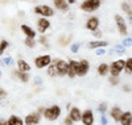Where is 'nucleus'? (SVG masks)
<instances>
[{"label":"nucleus","instance_id":"nucleus-1","mask_svg":"<svg viewBox=\"0 0 132 125\" xmlns=\"http://www.w3.org/2000/svg\"><path fill=\"white\" fill-rule=\"evenodd\" d=\"M60 115H61V108L58 105H52L44 111V116L49 121H56L60 117Z\"/></svg>","mask_w":132,"mask_h":125},{"label":"nucleus","instance_id":"nucleus-2","mask_svg":"<svg viewBox=\"0 0 132 125\" xmlns=\"http://www.w3.org/2000/svg\"><path fill=\"white\" fill-rule=\"evenodd\" d=\"M101 7V0H86L81 4V8L86 12H93Z\"/></svg>","mask_w":132,"mask_h":125},{"label":"nucleus","instance_id":"nucleus-3","mask_svg":"<svg viewBox=\"0 0 132 125\" xmlns=\"http://www.w3.org/2000/svg\"><path fill=\"white\" fill-rule=\"evenodd\" d=\"M123 69H124V61L119 59V61H115L111 66L108 67V71L111 73L112 76H119V74L122 73Z\"/></svg>","mask_w":132,"mask_h":125},{"label":"nucleus","instance_id":"nucleus-4","mask_svg":"<svg viewBox=\"0 0 132 125\" xmlns=\"http://www.w3.org/2000/svg\"><path fill=\"white\" fill-rule=\"evenodd\" d=\"M50 62H52L50 55H41V57H37V58L35 59V65H36L37 69H44V67H48Z\"/></svg>","mask_w":132,"mask_h":125},{"label":"nucleus","instance_id":"nucleus-5","mask_svg":"<svg viewBox=\"0 0 132 125\" xmlns=\"http://www.w3.org/2000/svg\"><path fill=\"white\" fill-rule=\"evenodd\" d=\"M35 13L42 15L44 17H50L54 15V11L49 7V5H38L35 8Z\"/></svg>","mask_w":132,"mask_h":125},{"label":"nucleus","instance_id":"nucleus-6","mask_svg":"<svg viewBox=\"0 0 132 125\" xmlns=\"http://www.w3.org/2000/svg\"><path fill=\"white\" fill-rule=\"evenodd\" d=\"M54 63H56V69H57V75H66L68 74V62H65L62 59H54Z\"/></svg>","mask_w":132,"mask_h":125},{"label":"nucleus","instance_id":"nucleus-7","mask_svg":"<svg viewBox=\"0 0 132 125\" xmlns=\"http://www.w3.org/2000/svg\"><path fill=\"white\" fill-rule=\"evenodd\" d=\"M81 121L83 125H93L94 124V115L91 109H86L82 115H81Z\"/></svg>","mask_w":132,"mask_h":125},{"label":"nucleus","instance_id":"nucleus-8","mask_svg":"<svg viewBox=\"0 0 132 125\" xmlns=\"http://www.w3.org/2000/svg\"><path fill=\"white\" fill-rule=\"evenodd\" d=\"M115 21H116V25H118V29H119V33L120 34L126 36L127 34V25H126V21L122 16L116 15L115 16Z\"/></svg>","mask_w":132,"mask_h":125},{"label":"nucleus","instance_id":"nucleus-9","mask_svg":"<svg viewBox=\"0 0 132 125\" xmlns=\"http://www.w3.org/2000/svg\"><path fill=\"white\" fill-rule=\"evenodd\" d=\"M90 70V63L87 62L86 59H82L81 62H78V74L79 76H85Z\"/></svg>","mask_w":132,"mask_h":125},{"label":"nucleus","instance_id":"nucleus-10","mask_svg":"<svg viewBox=\"0 0 132 125\" xmlns=\"http://www.w3.org/2000/svg\"><path fill=\"white\" fill-rule=\"evenodd\" d=\"M78 74V62L77 61H70L68 63V75L70 78H74Z\"/></svg>","mask_w":132,"mask_h":125},{"label":"nucleus","instance_id":"nucleus-11","mask_svg":"<svg viewBox=\"0 0 132 125\" xmlns=\"http://www.w3.org/2000/svg\"><path fill=\"white\" fill-rule=\"evenodd\" d=\"M24 121H25V125H37L40 122V116L38 113H29Z\"/></svg>","mask_w":132,"mask_h":125},{"label":"nucleus","instance_id":"nucleus-12","mask_svg":"<svg viewBox=\"0 0 132 125\" xmlns=\"http://www.w3.org/2000/svg\"><path fill=\"white\" fill-rule=\"evenodd\" d=\"M37 25H38V30L41 33H45V30H48L50 28V22L45 19V17H42L37 21Z\"/></svg>","mask_w":132,"mask_h":125},{"label":"nucleus","instance_id":"nucleus-13","mask_svg":"<svg viewBox=\"0 0 132 125\" xmlns=\"http://www.w3.org/2000/svg\"><path fill=\"white\" fill-rule=\"evenodd\" d=\"M119 121L122 122L123 125H131L132 124V113H131V111L122 113V116H120V120Z\"/></svg>","mask_w":132,"mask_h":125},{"label":"nucleus","instance_id":"nucleus-14","mask_svg":"<svg viewBox=\"0 0 132 125\" xmlns=\"http://www.w3.org/2000/svg\"><path fill=\"white\" fill-rule=\"evenodd\" d=\"M81 111L77 108V107H74V108H71V111H70V115H69V117L73 120V122H78V121H81Z\"/></svg>","mask_w":132,"mask_h":125},{"label":"nucleus","instance_id":"nucleus-15","mask_svg":"<svg viewBox=\"0 0 132 125\" xmlns=\"http://www.w3.org/2000/svg\"><path fill=\"white\" fill-rule=\"evenodd\" d=\"M98 25H99V19H98V17H91V19H89V21H87V24H86L87 29H90V30H96Z\"/></svg>","mask_w":132,"mask_h":125},{"label":"nucleus","instance_id":"nucleus-16","mask_svg":"<svg viewBox=\"0 0 132 125\" xmlns=\"http://www.w3.org/2000/svg\"><path fill=\"white\" fill-rule=\"evenodd\" d=\"M122 109H120L119 107H114L112 109H111V112H110V115H111V117L114 119V121H116V122H119V120H120V116H122Z\"/></svg>","mask_w":132,"mask_h":125},{"label":"nucleus","instance_id":"nucleus-17","mask_svg":"<svg viewBox=\"0 0 132 125\" xmlns=\"http://www.w3.org/2000/svg\"><path fill=\"white\" fill-rule=\"evenodd\" d=\"M53 3H54V5H56V8H58L61 11H68V8H69L66 0H53Z\"/></svg>","mask_w":132,"mask_h":125},{"label":"nucleus","instance_id":"nucleus-18","mask_svg":"<svg viewBox=\"0 0 132 125\" xmlns=\"http://www.w3.org/2000/svg\"><path fill=\"white\" fill-rule=\"evenodd\" d=\"M17 66H19V71H21V73H28L30 70V66L28 65V62H25L23 59H20L17 62Z\"/></svg>","mask_w":132,"mask_h":125},{"label":"nucleus","instance_id":"nucleus-19","mask_svg":"<svg viewBox=\"0 0 132 125\" xmlns=\"http://www.w3.org/2000/svg\"><path fill=\"white\" fill-rule=\"evenodd\" d=\"M21 30H23V32L25 33V36H27V37H29V38H35V37H36L35 30L30 29L28 25H21Z\"/></svg>","mask_w":132,"mask_h":125},{"label":"nucleus","instance_id":"nucleus-20","mask_svg":"<svg viewBox=\"0 0 132 125\" xmlns=\"http://www.w3.org/2000/svg\"><path fill=\"white\" fill-rule=\"evenodd\" d=\"M7 122H8V125H24V121L21 120L19 116H15V115L11 116Z\"/></svg>","mask_w":132,"mask_h":125},{"label":"nucleus","instance_id":"nucleus-21","mask_svg":"<svg viewBox=\"0 0 132 125\" xmlns=\"http://www.w3.org/2000/svg\"><path fill=\"white\" fill-rule=\"evenodd\" d=\"M107 42L106 41H93V42H90L89 43V48L90 49H98V48H104V46H107Z\"/></svg>","mask_w":132,"mask_h":125},{"label":"nucleus","instance_id":"nucleus-22","mask_svg":"<svg viewBox=\"0 0 132 125\" xmlns=\"http://www.w3.org/2000/svg\"><path fill=\"white\" fill-rule=\"evenodd\" d=\"M13 75L16 76V78H19L21 82H24V83H27L28 81H29V75L27 74V73H21V71H13Z\"/></svg>","mask_w":132,"mask_h":125},{"label":"nucleus","instance_id":"nucleus-23","mask_svg":"<svg viewBox=\"0 0 132 125\" xmlns=\"http://www.w3.org/2000/svg\"><path fill=\"white\" fill-rule=\"evenodd\" d=\"M124 70L127 73V75H131L132 74V58H129L127 61H124Z\"/></svg>","mask_w":132,"mask_h":125},{"label":"nucleus","instance_id":"nucleus-24","mask_svg":"<svg viewBox=\"0 0 132 125\" xmlns=\"http://www.w3.org/2000/svg\"><path fill=\"white\" fill-rule=\"evenodd\" d=\"M48 75H50V76H56L57 75V69H56V63H54V61H53V63L50 62L49 66H48Z\"/></svg>","mask_w":132,"mask_h":125},{"label":"nucleus","instance_id":"nucleus-25","mask_svg":"<svg viewBox=\"0 0 132 125\" xmlns=\"http://www.w3.org/2000/svg\"><path fill=\"white\" fill-rule=\"evenodd\" d=\"M98 73H99V75H107L108 74V65H106V63H102V65H99V67H98Z\"/></svg>","mask_w":132,"mask_h":125},{"label":"nucleus","instance_id":"nucleus-26","mask_svg":"<svg viewBox=\"0 0 132 125\" xmlns=\"http://www.w3.org/2000/svg\"><path fill=\"white\" fill-rule=\"evenodd\" d=\"M25 45H27L28 48H35L36 42H35V40H33V38H29V37H27V38H25Z\"/></svg>","mask_w":132,"mask_h":125},{"label":"nucleus","instance_id":"nucleus-27","mask_svg":"<svg viewBox=\"0 0 132 125\" xmlns=\"http://www.w3.org/2000/svg\"><path fill=\"white\" fill-rule=\"evenodd\" d=\"M8 48V41H5V40H3L2 42H0V54H3L4 53V50Z\"/></svg>","mask_w":132,"mask_h":125},{"label":"nucleus","instance_id":"nucleus-28","mask_svg":"<svg viewBox=\"0 0 132 125\" xmlns=\"http://www.w3.org/2000/svg\"><path fill=\"white\" fill-rule=\"evenodd\" d=\"M122 8L126 11V13L129 16V20H131V7H129L127 3H123V4H122Z\"/></svg>","mask_w":132,"mask_h":125},{"label":"nucleus","instance_id":"nucleus-29","mask_svg":"<svg viewBox=\"0 0 132 125\" xmlns=\"http://www.w3.org/2000/svg\"><path fill=\"white\" fill-rule=\"evenodd\" d=\"M108 81H110V83L114 84V86H115V84H119V76H112V75H111V76L108 78Z\"/></svg>","mask_w":132,"mask_h":125},{"label":"nucleus","instance_id":"nucleus-30","mask_svg":"<svg viewBox=\"0 0 132 125\" xmlns=\"http://www.w3.org/2000/svg\"><path fill=\"white\" fill-rule=\"evenodd\" d=\"M112 51H114V53H124V51H126V48H124V46H119V45H118V46L114 48Z\"/></svg>","mask_w":132,"mask_h":125},{"label":"nucleus","instance_id":"nucleus-31","mask_svg":"<svg viewBox=\"0 0 132 125\" xmlns=\"http://www.w3.org/2000/svg\"><path fill=\"white\" fill-rule=\"evenodd\" d=\"M78 50H79V43H73L71 45V51L73 53H77Z\"/></svg>","mask_w":132,"mask_h":125},{"label":"nucleus","instance_id":"nucleus-32","mask_svg":"<svg viewBox=\"0 0 132 125\" xmlns=\"http://www.w3.org/2000/svg\"><path fill=\"white\" fill-rule=\"evenodd\" d=\"M7 97V91H4L3 88H0V100Z\"/></svg>","mask_w":132,"mask_h":125},{"label":"nucleus","instance_id":"nucleus-33","mask_svg":"<svg viewBox=\"0 0 132 125\" xmlns=\"http://www.w3.org/2000/svg\"><path fill=\"white\" fill-rule=\"evenodd\" d=\"M99 111H101L102 113H104L106 112V109H107V105H106V103H102L101 105H99V108H98Z\"/></svg>","mask_w":132,"mask_h":125},{"label":"nucleus","instance_id":"nucleus-34","mask_svg":"<svg viewBox=\"0 0 132 125\" xmlns=\"http://www.w3.org/2000/svg\"><path fill=\"white\" fill-rule=\"evenodd\" d=\"M131 42H132V38L129 37V38H126L123 41V45H124V46H131Z\"/></svg>","mask_w":132,"mask_h":125},{"label":"nucleus","instance_id":"nucleus-35","mask_svg":"<svg viewBox=\"0 0 132 125\" xmlns=\"http://www.w3.org/2000/svg\"><path fill=\"white\" fill-rule=\"evenodd\" d=\"M3 63H5V65H12L13 61H12V58H9V57H8V58H4V59H3Z\"/></svg>","mask_w":132,"mask_h":125},{"label":"nucleus","instance_id":"nucleus-36","mask_svg":"<svg viewBox=\"0 0 132 125\" xmlns=\"http://www.w3.org/2000/svg\"><path fill=\"white\" fill-rule=\"evenodd\" d=\"M101 124L102 125H107V119H106L104 115H102V117H101Z\"/></svg>","mask_w":132,"mask_h":125},{"label":"nucleus","instance_id":"nucleus-37","mask_svg":"<svg viewBox=\"0 0 132 125\" xmlns=\"http://www.w3.org/2000/svg\"><path fill=\"white\" fill-rule=\"evenodd\" d=\"M65 124H66V125H71V124H73V120H71L70 117H66V119H65Z\"/></svg>","mask_w":132,"mask_h":125},{"label":"nucleus","instance_id":"nucleus-38","mask_svg":"<svg viewBox=\"0 0 132 125\" xmlns=\"http://www.w3.org/2000/svg\"><path fill=\"white\" fill-rule=\"evenodd\" d=\"M93 32H94V33H93V34H94L95 37H98V38H99V37H101V36H102V33H101V32H99V30H93Z\"/></svg>","mask_w":132,"mask_h":125},{"label":"nucleus","instance_id":"nucleus-39","mask_svg":"<svg viewBox=\"0 0 132 125\" xmlns=\"http://www.w3.org/2000/svg\"><path fill=\"white\" fill-rule=\"evenodd\" d=\"M96 54H98V55H103V54H104V50L101 49V48H98V49H96Z\"/></svg>","mask_w":132,"mask_h":125},{"label":"nucleus","instance_id":"nucleus-40","mask_svg":"<svg viewBox=\"0 0 132 125\" xmlns=\"http://www.w3.org/2000/svg\"><path fill=\"white\" fill-rule=\"evenodd\" d=\"M41 83H42L41 78H35V84H41Z\"/></svg>","mask_w":132,"mask_h":125},{"label":"nucleus","instance_id":"nucleus-41","mask_svg":"<svg viewBox=\"0 0 132 125\" xmlns=\"http://www.w3.org/2000/svg\"><path fill=\"white\" fill-rule=\"evenodd\" d=\"M0 125H8V122L4 121V120H0Z\"/></svg>","mask_w":132,"mask_h":125},{"label":"nucleus","instance_id":"nucleus-42","mask_svg":"<svg viewBox=\"0 0 132 125\" xmlns=\"http://www.w3.org/2000/svg\"><path fill=\"white\" fill-rule=\"evenodd\" d=\"M40 42H42V43L46 42V38H45V37H41V38H40Z\"/></svg>","mask_w":132,"mask_h":125},{"label":"nucleus","instance_id":"nucleus-43","mask_svg":"<svg viewBox=\"0 0 132 125\" xmlns=\"http://www.w3.org/2000/svg\"><path fill=\"white\" fill-rule=\"evenodd\" d=\"M68 2H69V3H70V4H73V3H74V2H75V0H68Z\"/></svg>","mask_w":132,"mask_h":125},{"label":"nucleus","instance_id":"nucleus-44","mask_svg":"<svg viewBox=\"0 0 132 125\" xmlns=\"http://www.w3.org/2000/svg\"><path fill=\"white\" fill-rule=\"evenodd\" d=\"M0 78H2V71H0Z\"/></svg>","mask_w":132,"mask_h":125}]
</instances>
